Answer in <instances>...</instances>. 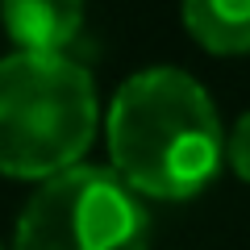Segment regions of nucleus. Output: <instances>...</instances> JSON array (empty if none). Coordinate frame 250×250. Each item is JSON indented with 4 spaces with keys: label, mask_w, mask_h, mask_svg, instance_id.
I'll use <instances>...</instances> for the list:
<instances>
[{
    "label": "nucleus",
    "mask_w": 250,
    "mask_h": 250,
    "mask_svg": "<svg viewBox=\"0 0 250 250\" xmlns=\"http://www.w3.org/2000/svg\"><path fill=\"white\" fill-rule=\"evenodd\" d=\"M113 171L150 200L205 192L225 163V129L208 88L184 67H146L108 100L104 117Z\"/></svg>",
    "instance_id": "nucleus-1"
},
{
    "label": "nucleus",
    "mask_w": 250,
    "mask_h": 250,
    "mask_svg": "<svg viewBox=\"0 0 250 250\" xmlns=\"http://www.w3.org/2000/svg\"><path fill=\"white\" fill-rule=\"evenodd\" d=\"M100 125L96 80L67 54L0 59V175L46 179L80 167Z\"/></svg>",
    "instance_id": "nucleus-2"
},
{
    "label": "nucleus",
    "mask_w": 250,
    "mask_h": 250,
    "mask_svg": "<svg viewBox=\"0 0 250 250\" xmlns=\"http://www.w3.org/2000/svg\"><path fill=\"white\" fill-rule=\"evenodd\" d=\"M13 250H150V217L113 167L80 163L25 200Z\"/></svg>",
    "instance_id": "nucleus-3"
},
{
    "label": "nucleus",
    "mask_w": 250,
    "mask_h": 250,
    "mask_svg": "<svg viewBox=\"0 0 250 250\" xmlns=\"http://www.w3.org/2000/svg\"><path fill=\"white\" fill-rule=\"evenodd\" d=\"M0 21L25 54H62L83 29V4L75 0H9Z\"/></svg>",
    "instance_id": "nucleus-4"
},
{
    "label": "nucleus",
    "mask_w": 250,
    "mask_h": 250,
    "mask_svg": "<svg viewBox=\"0 0 250 250\" xmlns=\"http://www.w3.org/2000/svg\"><path fill=\"white\" fill-rule=\"evenodd\" d=\"M184 25L213 54L250 50V0H188Z\"/></svg>",
    "instance_id": "nucleus-5"
},
{
    "label": "nucleus",
    "mask_w": 250,
    "mask_h": 250,
    "mask_svg": "<svg viewBox=\"0 0 250 250\" xmlns=\"http://www.w3.org/2000/svg\"><path fill=\"white\" fill-rule=\"evenodd\" d=\"M225 159H229L233 175H242L250 184V113L238 117V125L229 129V142H225Z\"/></svg>",
    "instance_id": "nucleus-6"
},
{
    "label": "nucleus",
    "mask_w": 250,
    "mask_h": 250,
    "mask_svg": "<svg viewBox=\"0 0 250 250\" xmlns=\"http://www.w3.org/2000/svg\"><path fill=\"white\" fill-rule=\"evenodd\" d=\"M0 250H4V246H0Z\"/></svg>",
    "instance_id": "nucleus-7"
}]
</instances>
